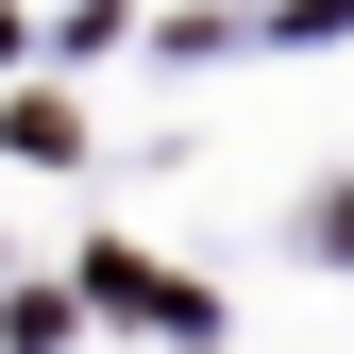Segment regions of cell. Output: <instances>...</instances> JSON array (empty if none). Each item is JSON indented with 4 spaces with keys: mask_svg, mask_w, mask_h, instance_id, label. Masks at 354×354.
<instances>
[{
    "mask_svg": "<svg viewBox=\"0 0 354 354\" xmlns=\"http://www.w3.org/2000/svg\"><path fill=\"white\" fill-rule=\"evenodd\" d=\"M84 287H102V304H118V321H186V337H203V304H186V287H169V270H152V253H84Z\"/></svg>",
    "mask_w": 354,
    "mask_h": 354,
    "instance_id": "6da1fadb",
    "label": "cell"
},
{
    "mask_svg": "<svg viewBox=\"0 0 354 354\" xmlns=\"http://www.w3.org/2000/svg\"><path fill=\"white\" fill-rule=\"evenodd\" d=\"M321 236H337V253H354V203H337V219H321Z\"/></svg>",
    "mask_w": 354,
    "mask_h": 354,
    "instance_id": "7a4b0ae2",
    "label": "cell"
}]
</instances>
